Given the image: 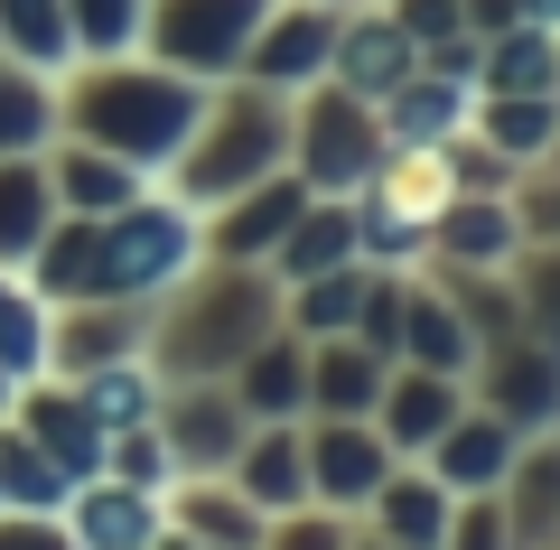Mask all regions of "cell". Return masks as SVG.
Wrapping results in <instances>:
<instances>
[{
  "label": "cell",
  "instance_id": "obj_1",
  "mask_svg": "<svg viewBox=\"0 0 560 550\" xmlns=\"http://www.w3.org/2000/svg\"><path fill=\"white\" fill-rule=\"evenodd\" d=\"M206 113V84L178 75V66L140 57V47H121V57H75L57 75V131L94 140V150L131 159V168L160 177L168 159H178V140L197 131Z\"/></svg>",
  "mask_w": 560,
  "mask_h": 550
},
{
  "label": "cell",
  "instance_id": "obj_2",
  "mask_svg": "<svg viewBox=\"0 0 560 550\" xmlns=\"http://www.w3.org/2000/svg\"><path fill=\"white\" fill-rule=\"evenodd\" d=\"M280 327V280L261 261H215L206 253L178 290L150 299V364L178 374H234V354Z\"/></svg>",
  "mask_w": 560,
  "mask_h": 550
},
{
  "label": "cell",
  "instance_id": "obj_3",
  "mask_svg": "<svg viewBox=\"0 0 560 550\" xmlns=\"http://www.w3.org/2000/svg\"><path fill=\"white\" fill-rule=\"evenodd\" d=\"M271 168H290V94H280V84H253V75H215L197 131L178 140V159L160 168V187L206 215V206H224L234 187H253V177H271Z\"/></svg>",
  "mask_w": 560,
  "mask_h": 550
},
{
  "label": "cell",
  "instance_id": "obj_4",
  "mask_svg": "<svg viewBox=\"0 0 560 550\" xmlns=\"http://www.w3.org/2000/svg\"><path fill=\"white\" fill-rule=\"evenodd\" d=\"M197 261H206V215H197L187 197H168L160 177H150L131 206L103 215V290L160 299V290H178Z\"/></svg>",
  "mask_w": 560,
  "mask_h": 550
},
{
  "label": "cell",
  "instance_id": "obj_5",
  "mask_svg": "<svg viewBox=\"0 0 560 550\" xmlns=\"http://www.w3.org/2000/svg\"><path fill=\"white\" fill-rule=\"evenodd\" d=\"M383 121L364 94H346V84H300L290 94V177H300L308 197H355V187H374L383 168Z\"/></svg>",
  "mask_w": 560,
  "mask_h": 550
},
{
  "label": "cell",
  "instance_id": "obj_6",
  "mask_svg": "<svg viewBox=\"0 0 560 550\" xmlns=\"http://www.w3.org/2000/svg\"><path fill=\"white\" fill-rule=\"evenodd\" d=\"M261 10H271V0H150V10H140V57H160V66H178V75L215 84V75L243 66Z\"/></svg>",
  "mask_w": 560,
  "mask_h": 550
},
{
  "label": "cell",
  "instance_id": "obj_7",
  "mask_svg": "<svg viewBox=\"0 0 560 550\" xmlns=\"http://www.w3.org/2000/svg\"><path fill=\"white\" fill-rule=\"evenodd\" d=\"M467 393H477L495 420H514L523 438H533V430H560V346H551V336H533V327L504 336V346L477 354Z\"/></svg>",
  "mask_w": 560,
  "mask_h": 550
},
{
  "label": "cell",
  "instance_id": "obj_8",
  "mask_svg": "<svg viewBox=\"0 0 560 550\" xmlns=\"http://www.w3.org/2000/svg\"><path fill=\"white\" fill-rule=\"evenodd\" d=\"M243 401L224 393V374H178L160 393V438H168V457H178V476H224L234 467V448H243Z\"/></svg>",
  "mask_w": 560,
  "mask_h": 550
},
{
  "label": "cell",
  "instance_id": "obj_9",
  "mask_svg": "<svg viewBox=\"0 0 560 550\" xmlns=\"http://www.w3.org/2000/svg\"><path fill=\"white\" fill-rule=\"evenodd\" d=\"M300 438H308V504H337V513H364V494L401 467L374 420H327L318 411V420H300Z\"/></svg>",
  "mask_w": 560,
  "mask_h": 550
},
{
  "label": "cell",
  "instance_id": "obj_10",
  "mask_svg": "<svg viewBox=\"0 0 560 550\" xmlns=\"http://www.w3.org/2000/svg\"><path fill=\"white\" fill-rule=\"evenodd\" d=\"M113 354H150V299L94 290V299H66L47 317V374H94Z\"/></svg>",
  "mask_w": 560,
  "mask_h": 550
},
{
  "label": "cell",
  "instance_id": "obj_11",
  "mask_svg": "<svg viewBox=\"0 0 560 550\" xmlns=\"http://www.w3.org/2000/svg\"><path fill=\"white\" fill-rule=\"evenodd\" d=\"M327 47H337V10H327V0H271L234 75L300 94V84H318V75H327Z\"/></svg>",
  "mask_w": 560,
  "mask_h": 550
},
{
  "label": "cell",
  "instance_id": "obj_12",
  "mask_svg": "<svg viewBox=\"0 0 560 550\" xmlns=\"http://www.w3.org/2000/svg\"><path fill=\"white\" fill-rule=\"evenodd\" d=\"M420 66V47H411V28L383 10V0H346L337 10V47H327V84H346V94H364V103H383L401 75Z\"/></svg>",
  "mask_w": 560,
  "mask_h": 550
},
{
  "label": "cell",
  "instance_id": "obj_13",
  "mask_svg": "<svg viewBox=\"0 0 560 550\" xmlns=\"http://www.w3.org/2000/svg\"><path fill=\"white\" fill-rule=\"evenodd\" d=\"M514 253H523L514 187H504V197H458V187H448L440 215H430V261H420V271H514Z\"/></svg>",
  "mask_w": 560,
  "mask_h": 550
},
{
  "label": "cell",
  "instance_id": "obj_14",
  "mask_svg": "<svg viewBox=\"0 0 560 550\" xmlns=\"http://www.w3.org/2000/svg\"><path fill=\"white\" fill-rule=\"evenodd\" d=\"M57 523L75 550H160L168 541V504L150 485H121V476H84Z\"/></svg>",
  "mask_w": 560,
  "mask_h": 550
},
{
  "label": "cell",
  "instance_id": "obj_15",
  "mask_svg": "<svg viewBox=\"0 0 560 550\" xmlns=\"http://www.w3.org/2000/svg\"><path fill=\"white\" fill-rule=\"evenodd\" d=\"M355 531H364V541H383V550H448V485L420 467V457H401V467L364 494Z\"/></svg>",
  "mask_w": 560,
  "mask_h": 550
},
{
  "label": "cell",
  "instance_id": "obj_16",
  "mask_svg": "<svg viewBox=\"0 0 560 550\" xmlns=\"http://www.w3.org/2000/svg\"><path fill=\"white\" fill-rule=\"evenodd\" d=\"M467 113H477V84H467V75H440V66H411V75L374 103L383 150H440V140L467 131Z\"/></svg>",
  "mask_w": 560,
  "mask_h": 550
},
{
  "label": "cell",
  "instance_id": "obj_17",
  "mask_svg": "<svg viewBox=\"0 0 560 550\" xmlns=\"http://www.w3.org/2000/svg\"><path fill=\"white\" fill-rule=\"evenodd\" d=\"M224 476H234V494L261 513V523H280L290 504H308V438H300V420H253Z\"/></svg>",
  "mask_w": 560,
  "mask_h": 550
},
{
  "label": "cell",
  "instance_id": "obj_18",
  "mask_svg": "<svg viewBox=\"0 0 560 550\" xmlns=\"http://www.w3.org/2000/svg\"><path fill=\"white\" fill-rule=\"evenodd\" d=\"M514 448H523V430H514V420H495L477 393H467V401H458V420H448V430L420 448V467L440 476L448 494H477V485H504Z\"/></svg>",
  "mask_w": 560,
  "mask_h": 550
},
{
  "label": "cell",
  "instance_id": "obj_19",
  "mask_svg": "<svg viewBox=\"0 0 560 550\" xmlns=\"http://www.w3.org/2000/svg\"><path fill=\"white\" fill-rule=\"evenodd\" d=\"M300 177L290 168H271V177H253V187H234L224 206H206V253L215 261H261L280 234H290V215H300Z\"/></svg>",
  "mask_w": 560,
  "mask_h": 550
},
{
  "label": "cell",
  "instance_id": "obj_20",
  "mask_svg": "<svg viewBox=\"0 0 560 550\" xmlns=\"http://www.w3.org/2000/svg\"><path fill=\"white\" fill-rule=\"evenodd\" d=\"M458 401H467V374H430V364H393L383 374V393H374V430L393 438V457H420L430 438L458 420Z\"/></svg>",
  "mask_w": 560,
  "mask_h": 550
},
{
  "label": "cell",
  "instance_id": "obj_21",
  "mask_svg": "<svg viewBox=\"0 0 560 550\" xmlns=\"http://www.w3.org/2000/svg\"><path fill=\"white\" fill-rule=\"evenodd\" d=\"M224 393L243 401V420H308V336L271 327L261 346H243Z\"/></svg>",
  "mask_w": 560,
  "mask_h": 550
},
{
  "label": "cell",
  "instance_id": "obj_22",
  "mask_svg": "<svg viewBox=\"0 0 560 550\" xmlns=\"http://www.w3.org/2000/svg\"><path fill=\"white\" fill-rule=\"evenodd\" d=\"M393 364H430V374H477V336L448 308V290L430 271L401 280V327H393Z\"/></svg>",
  "mask_w": 560,
  "mask_h": 550
},
{
  "label": "cell",
  "instance_id": "obj_23",
  "mask_svg": "<svg viewBox=\"0 0 560 550\" xmlns=\"http://www.w3.org/2000/svg\"><path fill=\"white\" fill-rule=\"evenodd\" d=\"M168 504V541H206V550H261V513L234 494V476H178L160 494Z\"/></svg>",
  "mask_w": 560,
  "mask_h": 550
},
{
  "label": "cell",
  "instance_id": "obj_24",
  "mask_svg": "<svg viewBox=\"0 0 560 550\" xmlns=\"http://www.w3.org/2000/svg\"><path fill=\"white\" fill-rule=\"evenodd\" d=\"M383 374H393V354H374L364 336H308V420H374Z\"/></svg>",
  "mask_w": 560,
  "mask_h": 550
},
{
  "label": "cell",
  "instance_id": "obj_25",
  "mask_svg": "<svg viewBox=\"0 0 560 550\" xmlns=\"http://www.w3.org/2000/svg\"><path fill=\"white\" fill-rule=\"evenodd\" d=\"M47 187H57L66 215H113V206H131L140 187H150V168H131V159H113V150H94V140L57 131V140H47Z\"/></svg>",
  "mask_w": 560,
  "mask_h": 550
},
{
  "label": "cell",
  "instance_id": "obj_26",
  "mask_svg": "<svg viewBox=\"0 0 560 550\" xmlns=\"http://www.w3.org/2000/svg\"><path fill=\"white\" fill-rule=\"evenodd\" d=\"M504 523H514V550H551L560 541V430H533L504 467Z\"/></svg>",
  "mask_w": 560,
  "mask_h": 550
},
{
  "label": "cell",
  "instance_id": "obj_27",
  "mask_svg": "<svg viewBox=\"0 0 560 550\" xmlns=\"http://www.w3.org/2000/svg\"><path fill=\"white\" fill-rule=\"evenodd\" d=\"M20 271H28V290H38L47 308L94 299L103 290V215H66V206H57V224L38 234V253H28Z\"/></svg>",
  "mask_w": 560,
  "mask_h": 550
},
{
  "label": "cell",
  "instance_id": "obj_28",
  "mask_svg": "<svg viewBox=\"0 0 560 550\" xmlns=\"http://www.w3.org/2000/svg\"><path fill=\"white\" fill-rule=\"evenodd\" d=\"M337 261H355V197H300L290 234L261 253V271L271 280H308V271H337Z\"/></svg>",
  "mask_w": 560,
  "mask_h": 550
},
{
  "label": "cell",
  "instance_id": "obj_29",
  "mask_svg": "<svg viewBox=\"0 0 560 550\" xmlns=\"http://www.w3.org/2000/svg\"><path fill=\"white\" fill-rule=\"evenodd\" d=\"M477 94H560V28L504 20L495 38H477Z\"/></svg>",
  "mask_w": 560,
  "mask_h": 550
},
{
  "label": "cell",
  "instance_id": "obj_30",
  "mask_svg": "<svg viewBox=\"0 0 560 550\" xmlns=\"http://www.w3.org/2000/svg\"><path fill=\"white\" fill-rule=\"evenodd\" d=\"M57 224V187H47V150H10L0 159V261L20 271L38 253V234Z\"/></svg>",
  "mask_w": 560,
  "mask_h": 550
},
{
  "label": "cell",
  "instance_id": "obj_31",
  "mask_svg": "<svg viewBox=\"0 0 560 550\" xmlns=\"http://www.w3.org/2000/svg\"><path fill=\"white\" fill-rule=\"evenodd\" d=\"M57 383H75V401L103 420V430H140V420L160 411V393H168V374L150 364V354H113V364H94V374H57Z\"/></svg>",
  "mask_w": 560,
  "mask_h": 550
},
{
  "label": "cell",
  "instance_id": "obj_32",
  "mask_svg": "<svg viewBox=\"0 0 560 550\" xmlns=\"http://www.w3.org/2000/svg\"><path fill=\"white\" fill-rule=\"evenodd\" d=\"M467 131L495 140L514 168H533V159H551V140H560V94H477Z\"/></svg>",
  "mask_w": 560,
  "mask_h": 550
},
{
  "label": "cell",
  "instance_id": "obj_33",
  "mask_svg": "<svg viewBox=\"0 0 560 550\" xmlns=\"http://www.w3.org/2000/svg\"><path fill=\"white\" fill-rule=\"evenodd\" d=\"M355 299H364V261L280 280V327H290V336H346V327H355Z\"/></svg>",
  "mask_w": 560,
  "mask_h": 550
},
{
  "label": "cell",
  "instance_id": "obj_34",
  "mask_svg": "<svg viewBox=\"0 0 560 550\" xmlns=\"http://www.w3.org/2000/svg\"><path fill=\"white\" fill-rule=\"evenodd\" d=\"M66 494H75V476H66L57 457H47L38 438L20 430V420L0 411V504H28V513H66Z\"/></svg>",
  "mask_w": 560,
  "mask_h": 550
},
{
  "label": "cell",
  "instance_id": "obj_35",
  "mask_svg": "<svg viewBox=\"0 0 560 550\" xmlns=\"http://www.w3.org/2000/svg\"><path fill=\"white\" fill-rule=\"evenodd\" d=\"M0 57L66 75L75 66V28H66V0H0Z\"/></svg>",
  "mask_w": 560,
  "mask_h": 550
},
{
  "label": "cell",
  "instance_id": "obj_36",
  "mask_svg": "<svg viewBox=\"0 0 560 550\" xmlns=\"http://www.w3.org/2000/svg\"><path fill=\"white\" fill-rule=\"evenodd\" d=\"M47 140H57V75L0 57V159L10 150H47Z\"/></svg>",
  "mask_w": 560,
  "mask_h": 550
},
{
  "label": "cell",
  "instance_id": "obj_37",
  "mask_svg": "<svg viewBox=\"0 0 560 550\" xmlns=\"http://www.w3.org/2000/svg\"><path fill=\"white\" fill-rule=\"evenodd\" d=\"M47 317H57V308L28 290V271L0 261V374H10V383L47 374Z\"/></svg>",
  "mask_w": 560,
  "mask_h": 550
},
{
  "label": "cell",
  "instance_id": "obj_38",
  "mask_svg": "<svg viewBox=\"0 0 560 550\" xmlns=\"http://www.w3.org/2000/svg\"><path fill=\"white\" fill-rule=\"evenodd\" d=\"M448 290V308L467 317V336L486 346H504V336H523V299H514V271H430Z\"/></svg>",
  "mask_w": 560,
  "mask_h": 550
},
{
  "label": "cell",
  "instance_id": "obj_39",
  "mask_svg": "<svg viewBox=\"0 0 560 550\" xmlns=\"http://www.w3.org/2000/svg\"><path fill=\"white\" fill-rule=\"evenodd\" d=\"M103 476H121V485H150V494L178 485V457H168V438H160V411L140 420V430H113V448H103Z\"/></svg>",
  "mask_w": 560,
  "mask_h": 550
},
{
  "label": "cell",
  "instance_id": "obj_40",
  "mask_svg": "<svg viewBox=\"0 0 560 550\" xmlns=\"http://www.w3.org/2000/svg\"><path fill=\"white\" fill-rule=\"evenodd\" d=\"M140 10H150V0H66L75 57H121V47H140Z\"/></svg>",
  "mask_w": 560,
  "mask_h": 550
},
{
  "label": "cell",
  "instance_id": "obj_41",
  "mask_svg": "<svg viewBox=\"0 0 560 550\" xmlns=\"http://www.w3.org/2000/svg\"><path fill=\"white\" fill-rule=\"evenodd\" d=\"M514 299H523V327L560 346V243H523L514 253Z\"/></svg>",
  "mask_w": 560,
  "mask_h": 550
},
{
  "label": "cell",
  "instance_id": "obj_42",
  "mask_svg": "<svg viewBox=\"0 0 560 550\" xmlns=\"http://www.w3.org/2000/svg\"><path fill=\"white\" fill-rule=\"evenodd\" d=\"M440 177L448 187H458V197H504V187H514V159L495 150V140H477V131H458V140H440Z\"/></svg>",
  "mask_w": 560,
  "mask_h": 550
},
{
  "label": "cell",
  "instance_id": "obj_43",
  "mask_svg": "<svg viewBox=\"0 0 560 550\" xmlns=\"http://www.w3.org/2000/svg\"><path fill=\"white\" fill-rule=\"evenodd\" d=\"M448 550H514V523H504V494H448Z\"/></svg>",
  "mask_w": 560,
  "mask_h": 550
},
{
  "label": "cell",
  "instance_id": "obj_44",
  "mask_svg": "<svg viewBox=\"0 0 560 550\" xmlns=\"http://www.w3.org/2000/svg\"><path fill=\"white\" fill-rule=\"evenodd\" d=\"M514 215H523V243H560V168L551 159H533L514 177Z\"/></svg>",
  "mask_w": 560,
  "mask_h": 550
},
{
  "label": "cell",
  "instance_id": "obj_45",
  "mask_svg": "<svg viewBox=\"0 0 560 550\" xmlns=\"http://www.w3.org/2000/svg\"><path fill=\"white\" fill-rule=\"evenodd\" d=\"M514 20H533V28H560V0H514Z\"/></svg>",
  "mask_w": 560,
  "mask_h": 550
},
{
  "label": "cell",
  "instance_id": "obj_46",
  "mask_svg": "<svg viewBox=\"0 0 560 550\" xmlns=\"http://www.w3.org/2000/svg\"><path fill=\"white\" fill-rule=\"evenodd\" d=\"M10 393H20V383H10V374H0V411H10Z\"/></svg>",
  "mask_w": 560,
  "mask_h": 550
},
{
  "label": "cell",
  "instance_id": "obj_47",
  "mask_svg": "<svg viewBox=\"0 0 560 550\" xmlns=\"http://www.w3.org/2000/svg\"><path fill=\"white\" fill-rule=\"evenodd\" d=\"M551 168H560V140H551Z\"/></svg>",
  "mask_w": 560,
  "mask_h": 550
},
{
  "label": "cell",
  "instance_id": "obj_48",
  "mask_svg": "<svg viewBox=\"0 0 560 550\" xmlns=\"http://www.w3.org/2000/svg\"><path fill=\"white\" fill-rule=\"evenodd\" d=\"M327 10H346V0H327Z\"/></svg>",
  "mask_w": 560,
  "mask_h": 550
}]
</instances>
